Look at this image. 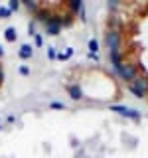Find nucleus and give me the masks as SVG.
Masks as SVG:
<instances>
[{
    "label": "nucleus",
    "instance_id": "obj_23",
    "mask_svg": "<svg viewBox=\"0 0 148 158\" xmlns=\"http://www.w3.org/2000/svg\"><path fill=\"white\" fill-rule=\"evenodd\" d=\"M4 83V69H2V65H0V85Z\"/></svg>",
    "mask_w": 148,
    "mask_h": 158
},
{
    "label": "nucleus",
    "instance_id": "obj_13",
    "mask_svg": "<svg viewBox=\"0 0 148 158\" xmlns=\"http://www.w3.org/2000/svg\"><path fill=\"white\" fill-rule=\"evenodd\" d=\"M73 22H75V16H71L69 12L61 16V26H63V28H69V26H73Z\"/></svg>",
    "mask_w": 148,
    "mask_h": 158
},
{
    "label": "nucleus",
    "instance_id": "obj_1",
    "mask_svg": "<svg viewBox=\"0 0 148 158\" xmlns=\"http://www.w3.org/2000/svg\"><path fill=\"white\" fill-rule=\"evenodd\" d=\"M128 91H130L136 99L148 97V73L146 75H138L136 81H132L130 85H128Z\"/></svg>",
    "mask_w": 148,
    "mask_h": 158
},
{
    "label": "nucleus",
    "instance_id": "obj_4",
    "mask_svg": "<svg viewBox=\"0 0 148 158\" xmlns=\"http://www.w3.org/2000/svg\"><path fill=\"white\" fill-rule=\"evenodd\" d=\"M43 28H46V34H47V36H59V34H61V30H63V26H61V16H59V14H53V16L49 18L46 24H43Z\"/></svg>",
    "mask_w": 148,
    "mask_h": 158
},
{
    "label": "nucleus",
    "instance_id": "obj_25",
    "mask_svg": "<svg viewBox=\"0 0 148 158\" xmlns=\"http://www.w3.org/2000/svg\"><path fill=\"white\" fill-rule=\"evenodd\" d=\"M2 56H4V48L0 46V57H2Z\"/></svg>",
    "mask_w": 148,
    "mask_h": 158
},
{
    "label": "nucleus",
    "instance_id": "obj_5",
    "mask_svg": "<svg viewBox=\"0 0 148 158\" xmlns=\"http://www.w3.org/2000/svg\"><path fill=\"white\" fill-rule=\"evenodd\" d=\"M109 109H111L113 113H117V115H121V117L132 118V121H138V118H140V113H138L136 109H130V107H126V105H111Z\"/></svg>",
    "mask_w": 148,
    "mask_h": 158
},
{
    "label": "nucleus",
    "instance_id": "obj_9",
    "mask_svg": "<svg viewBox=\"0 0 148 158\" xmlns=\"http://www.w3.org/2000/svg\"><path fill=\"white\" fill-rule=\"evenodd\" d=\"M65 6L69 8V14H71V16H77L79 10L85 8V2H83V0H69V2H65Z\"/></svg>",
    "mask_w": 148,
    "mask_h": 158
},
{
    "label": "nucleus",
    "instance_id": "obj_16",
    "mask_svg": "<svg viewBox=\"0 0 148 158\" xmlns=\"http://www.w3.org/2000/svg\"><path fill=\"white\" fill-rule=\"evenodd\" d=\"M12 16V12H10L8 6H0V20H8Z\"/></svg>",
    "mask_w": 148,
    "mask_h": 158
},
{
    "label": "nucleus",
    "instance_id": "obj_21",
    "mask_svg": "<svg viewBox=\"0 0 148 158\" xmlns=\"http://www.w3.org/2000/svg\"><path fill=\"white\" fill-rule=\"evenodd\" d=\"M18 71H20V75H30V67H26V65H22Z\"/></svg>",
    "mask_w": 148,
    "mask_h": 158
},
{
    "label": "nucleus",
    "instance_id": "obj_12",
    "mask_svg": "<svg viewBox=\"0 0 148 158\" xmlns=\"http://www.w3.org/2000/svg\"><path fill=\"white\" fill-rule=\"evenodd\" d=\"M4 40H6V42H16L18 40V32H16V28H6L4 30Z\"/></svg>",
    "mask_w": 148,
    "mask_h": 158
},
{
    "label": "nucleus",
    "instance_id": "obj_15",
    "mask_svg": "<svg viewBox=\"0 0 148 158\" xmlns=\"http://www.w3.org/2000/svg\"><path fill=\"white\" fill-rule=\"evenodd\" d=\"M87 46H89V53H97V52H99V42H97L95 38H93V40H89V44H87Z\"/></svg>",
    "mask_w": 148,
    "mask_h": 158
},
{
    "label": "nucleus",
    "instance_id": "obj_10",
    "mask_svg": "<svg viewBox=\"0 0 148 158\" xmlns=\"http://www.w3.org/2000/svg\"><path fill=\"white\" fill-rule=\"evenodd\" d=\"M109 59H111V65L118 69L125 63V57H122V52H109Z\"/></svg>",
    "mask_w": 148,
    "mask_h": 158
},
{
    "label": "nucleus",
    "instance_id": "obj_7",
    "mask_svg": "<svg viewBox=\"0 0 148 158\" xmlns=\"http://www.w3.org/2000/svg\"><path fill=\"white\" fill-rule=\"evenodd\" d=\"M67 93H69V97L73 99V101H81L83 97V89L81 85H77V83H71V85H67Z\"/></svg>",
    "mask_w": 148,
    "mask_h": 158
},
{
    "label": "nucleus",
    "instance_id": "obj_3",
    "mask_svg": "<svg viewBox=\"0 0 148 158\" xmlns=\"http://www.w3.org/2000/svg\"><path fill=\"white\" fill-rule=\"evenodd\" d=\"M122 34L115 32V30H107L105 32V46L109 48V52H122Z\"/></svg>",
    "mask_w": 148,
    "mask_h": 158
},
{
    "label": "nucleus",
    "instance_id": "obj_20",
    "mask_svg": "<svg viewBox=\"0 0 148 158\" xmlns=\"http://www.w3.org/2000/svg\"><path fill=\"white\" fill-rule=\"evenodd\" d=\"M47 56H49V59H57V52H56L53 48H49V49H47Z\"/></svg>",
    "mask_w": 148,
    "mask_h": 158
},
{
    "label": "nucleus",
    "instance_id": "obj_22",
    "mask_svg": "<svg viewBox=\"0 0 148 158\" xmlns=\"http://www.w3.org/2000/svg\"><path fill=\"white\" fill-rule=\"evenodd\" d=\"M118 6H121L118 2H107V8H109V10H117Z\"/></svg>",
    "mask_w": 148,
    "mask_h": 158
},
{
    "label": "nucleus",
    "instance_id": "obj_19",
    "mask_svg": "<svg viewBox=\"0 0 148 158\" xmlns=\"http://www.w3.org/2000/svg\"><path fill=\"white\" fill-rule=\"evenodd\" d=\"M34 42H36V46H38V48H42V46H43V36L36 34V36H34Z\"/></svg>",
    "mask_w": 148,
    "mask_h": 158
},
{
    "label": "nucleus",
    "instance_id": "obj_11",
    "mask_svg": "<svg viewBox=\"0 0 148 158\" xmlns=\"http://www.w3.org/2000/svg\"><path fill=\"white\" fill-rule=\"evenodd\" d=\"M22 4H24V6H26V8L30 10V12L34 14V16H36V14H38V10L42 8V4H43V2H36V0H26V2H22Z\"/></svg>",
    "mask_w": 148,
    "mask_h": 158
},
{
    "label": "nucleus",
    "instance_id": "obj_18",
    "mask_svg": "<svg viewBox=\"0 0 148 158\" xmlns=\"http://www.w3.org/2000/svg\"><path fill=\"white\" fill-rule=\"evenodd\" d=\"M71 56H73V49H71V48H67V52H65V53H59L57 59H61V61H67V59L71 57Z\"/></svg>",
    "mask_w": 148,
    "mask_h": 158
},
{
    "label": "nucleus",
    "instance_id": "obj_2",
    "mask_svg": "<svg viewBox=\"0 0 148 158\" xmlns=\"http://www.w3.org/2000/svg\"><path fill=\"white\" fill-rule=\"evenodd\" d=\"M115 73L122 79V81H126L128 85H130V83L136 81V77H138V67L134 63H130V61H125L118 69H115Z\"/></svg>",
    "mask_w": 148,
    "mask_h": 158
},
{
    "label": "nucleus",
    "instance_id": "obj_6",
    "mask_svg": "<svg viewBox=\"0 0 148 158\" xmlns=\"http://www.w3.org/2000/svg\"><path fill=\"white\" fill-rule=\"evenodd\" d=\"M53 14H56V12H51V10L47 8V4H42V8H39L38 14H36V20H38V22H42V24H46Z\"/></svg>",
    "mask_w": 148,
    "mask_h": 158
},
{
    "label": "nucleus",
    "instance_id": "obj_17",
    "mask_svg": "<svg viewBox=\"0 0 148 158\" xmlns=\"http://www.w3.org/2000/svg\"><path fill=\"white\" fill-rule=\"evenodd\" d=\"M47 107H49V109H53V111H63V109H67L65 105H63V103H59V101H51Z\"/></svg>",
    "mask_w": 148,
    "mask_h": 158
},
{
    "label": "nucleus",
    "instance_id": "obj_8",
    "mask_svg": "<svg viewBox=\"0 0 148 158\" xmlns=\"http://www.w3.org/2000/svg\"><path fill=\"white\" fill-rule=\"evenodd\" d=\"M18 57H20V59H32V57H34V48H32V44H22V46L18 48Z\"/></svg>",
    "mask_w": 148,
    "mask_h": 158
},
{
    "label": "nucleus",
    "instance_id": "obj_24",
    "mask_svg": "<svg viewBox=\"0 0 148 158\" xmlns=\"http://www.w3.org/2000/svg\"><path fill=\"white\" fill-rule=\"evenodd\" d=\"M89 59H95V61H99V56H97V53H89Z\"/></svg>",
    "mask_w": 148,
    "mask_h": 158
},
{
    "label": "nucleus",
    "instance_id": "obj_14",
    "mask_svg": "<svg viewBox=\"0 0 148 158\" xmlns=\"http://www.w3.org/2000/svg\"><path fill=\"white\" fill-rule=\"evenodd\" d=\"M20 6H22V2H20V0H10V2H8V8H10V12H18V10H20Z\"/></svg>",
    "mask_w": 148,
    "mask_h": 158
},
{
    "label": "nucleus",
    "instance_id": "obj_26",
    "mask_svg": "<svg viewBox=\"0 0 148 158\" xmlns=\"http://www.w3.org/2000/svg\"><path fill=\"white\" fill-rule=\"evenodd\" d=\"M0 131H2V125H0Z\"/></svg>",
    "mask_w": 148,
    "mask_h": 158
}]
</instances>
